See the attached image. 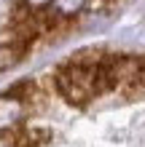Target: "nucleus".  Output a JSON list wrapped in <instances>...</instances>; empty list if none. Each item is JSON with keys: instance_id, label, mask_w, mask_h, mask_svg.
I'll return each instance as SVG.
<instances>
[{"instance_id": "5", "label": "nucleus", "mask_w": 145, "mask_h": 147, "mask_svg": "<svg viewBox=\"0 0 145 147\" xmlns=\"http://www.w3.org/2000/svg\"><path fill=\"white\" fill-rule=\"evenodd\" d=\"M48 3H54V0H27V5H30V8H46Z\"/></svg>"}, {"instance_id": "2", "label": "nucleus", "mask_w": 145, "mask_h": 147, "mask_svg": "<svg viewBox=\"0 0 145 147\" xmlns=\"http://www.w3.org/2000/svg\"><path fill=\"white\" fill-rule=\"evenodd\" d=\"M24 115V105L19 96H14V94H8V96H0V131H5V128L16 126Z\"/></svg>"}, {"instance_id": "6", "label": "nucleus", "mask_w": 145, "mask_h": 147, "mask_svg": "<svg viewBox=\"0 0 145 147\" xmlns=\"http://www.w3.org/2000/svg\"><path fill=\"white\" fill-rule=\"evenodd\" d=\"M0 147H8V144H5V142H3V139H0Z\"/></svg>"}, {"instance_id": "4", "label": "nucleus", "mask_w": 145, "mask_h": 147, "mask_svg": "<svg viewBox=\"0 0 145 147\" xmlns=\"http://www.w3.org/2000/svg\"><path fill=\"white\" fill-rule=\"evenodd\" d=\"M19 56H22V48L19 46H0V70L16 64V62H19Z\"/></svg>"}, {"instance_id": "1", "label": "nucleus", "mask_w": 145, "mask_h": 147, "mask_svg": "<svg viewBox=\"0 0 145 147\" xmlns=\"http://www.w3.org/2000/svg\"><path fill=\"white\" fill-rule=\"evenodd\" d=\"M57 88L70 105H86L94 96V70L78 64H67L57 72Z\"/></svg>"}, {"instance_id": "3", "label": "nucleus", "mask_w": 145, "mask_h": 147, "mask_svg": "<svg viewBox=\"0 0 145 147\" xmlns=\"http://www.w3.org/2000/svg\"><path fill=\"white\" fill-rule=\"evenodd\" d=\"M86 5V0H54V11L59 16H73Z\"/></svg>"}]
</instances>
